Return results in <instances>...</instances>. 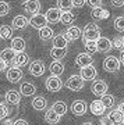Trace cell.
Listing matches in <instances>:
<instances>
[{
    "mask_svg": "<svg viewBox=\"0 0 124 125\" xmlns=\"http://www.w3.org/2000/svg\"><path fill=\"white\" fill-rule=\"evenodd\" d=\"M82 40L87 42V40H98L100 38V29L98 27L96 24H87L84 28V31H82Z\"/></svg>",
    "mask_w": 124,
    "mask_h": 125,
    "instance_id": "cell-1",
    "label": "cell"
},
{
    "mask_svg": "<svg viewBox=\"0 0 124 125\" xmlns=\"http://www.w3.org/2000/svg\"><path fill=\"white\" fill-rule=\"evenodd\" d=\"M84 82L85 81L80 75H73L66 81V86L70 90H73V92H78V90H81L84 88Z\"/></svg>",
    "mask_w": 124,
    "mask_h": 125,
    "instance_id": "cell-2",
    "label": "cell"
},
{
    "mask_svg": "<svg viewBox=\"0 0 124 125\" xmlns=\"http://www.w3.org/2000/svg\"><path fill=\"white\" fill-rule=\"evenodd\" d=\"M120 64L119 58L114 57V56H109L103 60V68L106 70L107 72H117L120 70Z\"/></svg>",
    "mask_w": 124,
    "mask_h": 125,
    "instance_id": "cell-3",
    "label": "cell"
},
{
    "mask_svg": "<svg viewBox=\"0 0 124 125\" xmlns=\"http://www.w3.org/2000/svg\"><path fill=\"white\" fill-rule=\"evenodd\" d=\"M45 85H46V89L50 90V92H57V90L62 89L63 82H62V79H60L59 76L50 75V76L48 78V79H46Z\"/></svg>",
    "mask_w": 124,
    "mask_h": 125,
    "instance_id": "cell-4",
    "label": "cell"
},
{
    "mask_svg": "<svg viewBox=\"0 0 124 125\" xmlns=\"http://www.w3.org/2000/svg\"><path fill=\"white\" fill-rule=\"evenodd\" d=\"M91 90H92L93 94L103 96V94L107 92V83L102 79H95L93 83H92V86H91Z\"/></svg>",
    "mask_w": 124,
    "mask_h": 125,
    "instance_id": "cell-5",
    "label": "cell"
},
{
    "mask_svg": "<svg viewBox=\"0 0 124 125\" xmlns=\"http://www.w3.org/2000/svg\"><path fill=\"white\" fill-rule=\"evenodd\" d=\"M45 64L42 60H36V61H32L31 65H29V72H31L34 76H42L45 74Z\"/></svg>",
    "mask_w": 124,
    "mask_h": 125,
    "instance_id": "cell-6",
    "label": "cell"
},
{
    "mask_svg": "<svg viewBox=\"0 0 124 125\" xmlns=\"http://www.w3.org/2000/svg\"><path fill=\"white\" fill-rule=\"evenodd\" d=\"M22 70L20 67H11L9 68V71H7V81L9 82H11V83H17L18 81L22 78Z\"/></svg>",
    "mask_w": 124,
    "mask_h": 125,
    "instance_id": "cell-7",
    "label": "cell"
},
{
    "mask_svg": "<svg viewBox=\"0 0 124 125\" xmlns=\"http://www.w3.org/2000/svg\"><path fill=\"white\" fill-rule=\"evenodd\" d=\"M45 17H46V21L49 24H56L60 21V17H62V11L57 9V7H52V9H49L45 14Z\"/></svg>",
    "mask_w": 124,
    "mask_h": 125,
    "instance_id": "cell-8",
    "label": "cell"
},
{
    "mask_svg": "<svg viewBox=\"0 0 124 125\" xmlns=\"http://www.w3.org/2000/svg\"><path fill=\"white\" fill-rule=\"evenodd\" d=\"M96 75H98V71H96V68L93 67V65H88V67L81 68L80 76L84 81H95Z\"/></svg>",
    "mask_w": 124,
    "mask_h": 125,
    "instance_id": "cell-9",
    "label": "cell"
},
{
    "mask_svg": "<svg viewBox=\"0 0 124 125\" xmlns=\"http://www.w3.org/2000/svg\"><path fill=\"white\" fill-rule=\"evenodd\" d=\"M22 7H24V10H25L27 13L35 15V14L39 13L40 3H39V0H27V1H24Z\"/></svg>",
    "mask_w": 124,
    "mask_h": 125,
    "instance_id": "cell-10",
    "label": "cell"
},
{
    "mask_svg": "<svg viewBox=\"0 0 124 125\" xmlns=\"http://www.w3.org/2000/svg\"><path fill=\"white\" fill-rule=\"evenodd\" d=\"M96 46H98V52H100V53H107V52H110L112 47H113V42L110 39H107V38H99L96 40Z\"/></svg>",
    "mask_w": 124,
    "mask_h": 125,
    "instance_id": "cell-11",
    "label": "cell"
},
{
    "mask_svg": "<svg viewBox=\"0 0 124 125\" xmlns=\"http://www.w3.org/2000/svg\"><path fill=\"white\" fill-rule=\"evenodd\" d=\"M88 110V106L87 103L82 102V100H75V102L71 104V111L74 115H84Z\"/></svg>",
    "mask_w": 124,
    "mask_h": 125,
    "instance_id": "cell-12",
    "label": "cell"
},
{
    "mask_svg": "<svg viewBox=\"0 0 124 125\" xmlns=\"http://www.w3.org/2000/svg\"><path fill=\"white\" fill-rule=\"evenodd\" d=\"M46 24H48V21H46V17H45L43 14H35V15H32L31 20H29V25L34 28H38V29H40V28L46 27Z\"/></svg>",
    "mask_w": 124,
    "mask_h": 125,
    "instance_id": "cell-13",
    "label": "cell"
},
{
    "mask_svg": "<svg viewBox=\"0 0 124 125\" xmlns=\"http://www.w3.org/2000/svg\"><path fill=\"white\" fill-rule=\"evenodd\" d=\"M92 57L89 53H80L75 58V64L78 65L80 68H84V67H88V65H92Z\"/></svg>",
    "mask_w": 124,
    "mask_h": 125,
    "instance_id": "cell-14",
    "label": "cell"
},
{
    "mask_svg": "<svg viewBox=\"0 0 124 125\" xmlns=\"http://www.w3.org/2000/svg\"><path fill=\"white\" fill-rule=\"evenodd\" d=\"M81 35H82V32H81V29L78 27H70L66 31V33H64V38L67 39V42H70V40L80 39Z\"/></svg>",
    "mask_w": 124,
    "mask_h": 125,
    "instance_id": "cell-15",
    "label": "cell"
},
{
    "mask_svg": "<svg viewBox=\"0 0 124 125\" xmlns=\"http://www.w3.org/2000/svg\"><path fill=\"white\" fill-rule=\"evenodd\" d=\"M89 108H91V113H92L93 115H103L105 111H106V107L103 106V103L100 100H93L91 103Z\"/></svg>",
    "mask_w": 124,
    "mask_h": 125,
    "instance_id": "cell-16",
    "label": "cell"
},
{
    "mask_svg": "<svg viewBox=\"0 0 124 125\" xmlns=\"http://www.w3.org/2000/svg\"><path fill=\"white\" fill-rule=\"evenodd\" d=\"M14 65L15 67H25L28 62H29V57H28V54L25 52H21V53H17L15 54V57H14Z\"/></svg>",
    "mask_w": 124,
    "mask_h": 125,
    "instance_id": "cell-17",
    "label": "cell"
},
{
    "mask_svg": "<svg viewBox=\"0 0 124 125\" xmlns=\"http://www.w3.org/2000/svg\"><path fill=\"white\" fill-rule=\"evenodd\" d=\"M93 20H98V21H100V20H106L109 18L110 13L107 11L106 9H103V7H96V9H92V13H91Z\"/></svg>",
    "mask_w": 124,
    "mask_h": 125,
    "instance_id": "cell-18",
    "label": "cell"
},
{
    "mask_svg": "<svg viewBox=\"0 0 124 125\" xmlns=\"http://www.w3.org/2000/svg\"><path fill=\"white\" fill-rule=\"evenodd\" d=\"M35 92H36V88L31 82H24L20 86V93L22 96H32V94H35Z\"/></svg>",
    "mask_w": 124,
    "mask_h": 125,
    "instance_id": "cell-19",
    "label": "cell"
},
{
    "mask_svg": "<svg viewBox=\"0 0 124 125\" xmlns=\"http://www.w3.org/2000/svg\"><path fill=\"white\" fill-rule=\"evenodd\" d=\"M25 40L22 39L21 36H17V38H14L13 40H11V49L15 52V53H21V52H24L25 50Z\"/></svg>",
    "mask_w": 124,
    "mask_h": 125,
    "instance_id": "cell-20",
    "label": "cell"
},
{
    "mask_svg": "<svg viewBox=\"0 0 124 125\" xmlns=\"http://www.w3.org/2000/svg\"><path fill=\"white\" fill-rule=\"evenodd\" d=\"M28 24H29V20H28L27 17H24V15H17V17H14V20H13V28L14 29H24Z\"/></svg>",
    "mask_w": 124,
    "mask_h": 125,
    "instance_id": "cell-21",
    "label": "cell"
},
{
    "mask_svg": "<svg viewBox=\"0 0 124 125\" xmlns=\"http://www.w3.org/2000/svg\"><path fill=\"white\" fill-rule=\"evenodd\" d=\"M49 71L52 72V75H54V76L62 75L63 72H64V64L60 61H53L49 65Z\"/></svg>",
    "mask_w": 124,
    "mask_h": 125,
    "instance_id": "cell-22",
    "label": "cell"
},
{
    "mask_svg": "<svg viewBox=\"0 0 124 125\" xmlns=\"http://www.w3.org/2000/svg\"><path fill=\"white\" fill-rule=\"evenodd\" d=\"M15 54H17V53H15L11 47H7V49L1 50V53H0V58H1V60H4V61L9 64V62H13L14 61Z\"/></svg>",
    "mask_w": 124,
    "mask_h": 125,
    "instance_id": "cell-23",
    "label": "cell"
},
{
    "mask_svg": "<svg viewBox=\"0 0 124 125\" xmlns=\"http://www.w3.org/2000/svg\"><path fill=\"white\" fill-rule=\"evenodd\" d=\"M6 100L10 104H18L21 102V93H18L17 90H9L6 93Z\"/></svg>",
    "mask_w": 124,
    "mask_h": 125,
    "instance_id": "cell-24",
    "label": "cell"
},
{
    "mask_svg": "<svg viewBox=\"0 0 124 125\" xmlns=\"http://www.w3.org/2000/svg\"><path fill=\"white\" fill-rule=\"evenodd\" d=\"M45 121L48 122V124H57L59 121H60V115L54 113L53 108H49L48 111L45 113Z\"/></svg>",
    "mask_w": 124,
    "mask_h": 125,
    "instance_id": "cell-25",
    "label": "cell"
},
{
    "mask_svg": "<svg viewBox=\"0 0 124 125\" xmlns=\"http://www.w3.org/2000/svg\"><path fill=\"white\" fill-rule=\"evenodd\" d=\"M107 117L112 120V122L114 125L117 124H123V120H124V115H123V113L120 111L119 108L117 110H113V111H110L109 114H107Z\"/></svg>",
    "mask_w": 124,
    "mask_h": 125,
    "instance_id": "cell-26",
    "label": "cell"
},
{
    "mask_svg": "<svg viewBox=\"0 0 124 125\" xmlns=\"http://www.w3.org/2000/svg\"><path fill=\"white\" fill-rule=\"evenodd\" d=\"M67 39L64 38L63 33L60 35L53 36V47H57V49H67Z\"/></svg>",
    "mask_w": 124,
    "mask_h": 125,
    "instance_id": "cell-27",
    "label": "cell"
},
{
    "mask_svg": "<svg viewBox=\"0 0 124 125\" xmlns=\"http://www.w3.org/2000/svg\"><path fill=\"white\" fill-rule=\"evenodd\" d=\"M46 106H48V102H46V99L42 97V96H38V97H35L32 100V107L35 108V110H38V111L45 110Z\"/></svg>",
    "mask_w": 124,
    "mask_h": 125,
    "instance_id": "cell-28",
    "label": "cell"
},
{
    "mask_svg": "<svg viewBox=\"0 0 124 125\" xmlns=\"http://www.w3.org/2000/svg\"><path fill=\"white\" fill-rule=\"evenodd\" d=\"M53 35H54V32H53V29L50 27H43V28H40L39 29V38L42 40H48V39H52L53 38Z\"/></svg>",
    "mask_w": 124,
    "mask_h": 125,
    "instance_id": "cell-29",
    "label": "cell"
},
{
    "mask_svg": "<svg viewBox=\"0 0 124 125\" xmlns=\"http://www.w3.org/2000/svg\"><path fill=\"white\" fill-rule=\"evenodd\" d=\"M73 7H74V4H73V0H57V9L60 10L62 13L70 11Z\"/></svg>",
    "mask_w": 124,
    "mask_h": 125,
    "instance_id": "cell-30",
    "label": "cell"
},
{
    "mask_svg": "<svg viewBox=\"0 0 124 125\" xmlns=\"http://www.w3.org/2000/svg\"><path fill=\"white\" fill-rule=\"evenodd\" d=\"M66 54H67V49H57V47H52V50H50V56H52L56 61L62 60L63 57H66Z\"/></svg>",
    "mask_w": 124,
    "mask_h": 125,
    "instance_id": "cell-31",
    "label": "cell"
},
{
    "mask_svg": "<svg viewBox=\"0 0 124 125\" xmlns=\"http://www.w3.org/2000/svg\"><path fill=\"white\" fill-rule=\"evenodd\" d=\"M52 108H53L54 113H56V114H59L60 117H63L67 113V104L64 102H56L53 104V107H52Z\"/></svg>",
    "mask_w": 124,
    "mask_h": 125,
    "instance_id": "cell-32",
    "label": "cell"
},
{
    "mask_svg": "<svg viewBox=\"0 0 124 125\" xmlns=\"http://www.w3.org/2000/svg\"><path fill=\"white\" fill-rule=\"evenodd\" d=\"M11 36H13V28L9 25L0 27V39H10Z\"/></svg>",
    "mask_w": 124,
    "mask_h": 125,
    "instance_id": "cell-33",
    "label": "cell"
},
{
    "mask_svg": "<svg viewBox=\"0 0 124 125\" xmlns=\"http://www.w3.org/2000/svg\"><path fill=\"white\" fill-rule=\"evenodd\" d=\"M74 14L71 13V11H66V13H62V17H60V22H63L64 25H70V24L74 22Z\"/></svg>",
    "mask_w": 124,
    "mask_h": 125,
    "instance_id": "cell-34",
    "label": "cell"
},
{
    "mask_svg": "<svg viewBox=\"0 0 124 125\" xmlns=\"http://www.w3.org/2000/svg\"><path fill=\"white\" fill-rule=\"evenodd\" d=\"M100 102L103 103V106L106 108H110V107H113V104H114V97L112 96V94H103L102 96V99H100Z\"/></svg>",
    "mask_w": 124,
    "mask_h": 125,
    "instance_id": "cell-35",
    "label": "cell"
},
{
    "mask_svg": "<svg viewBox=\"0 0 124 125\" xmlns=\"http://www.w3.org/2000/svg\"><path fill=\"white\" fill-rule=\"evenodd\" d=\"M85 49L88 50V53H95L98 52V46H96V40H87L84 42Z\"/></svg>",
    "mask_w": 124,
    "mask_h": 125,
    "instance_id": "cell-36",
    "label": "cell"
},
{
    "mask_svg": "<svg viewBox=\"0 0 124 125\" xmlns=\"http://www.w3.org/2000/svg\"><path fill=\"white\" fill-rule=\"evenodd\" d=\"M114 28H116V31L124 32V15H121V17H117V18L114 20Z\"/></svg>",
    "mask_w": 124,
    "mask_h": 125,
    "instance_id": "cell-37",
    "label": "cell"
},
{
    "mask_svg": "<svg viewBox=\"0 0 124 125\" xmlns=\"http://www.w3.org/2000/svg\"><path fill=\"white\" fill-rule=\"evenodd\" d=\"M10 11V4L6 3V1H0V17L3 15H7Z\"/></svg>",
    "mask_w": 124,
    "mask_h": 125,
    "instance_id": "cell-38",
    "label": "cell"
},
{
    "mask_svg": "<svg viewBox=\"0 0 124 125\" xmlns=\"http://www.w3.org/2000/svg\"><path fill=\"white\" fill-rule=\"evenodd\" d=\"M9 115V108L4 103H0V120H4Z\"/></svg>",
    "mask_w": 124,
    "mask_h": 125,
    "instance_id": "cell-39",
    "label": "cell"
},
{
    "mask_svg": "<svg viewBox=\"0 0 124 125\" xmlns=\"http://www.w3.org/2000/svg\"><path fill=\"white\" fill-rule=\"evenodd\" d=\"M113 46H114L116 49H124L123 46V38H114V40H113Z\"/></svg>",
    "mask_w": 124,
    "mask_h": 125,
    "instance_id": "cell-40",
    "label": "cell"
},
{
    "mask_svg": "<svg viewBox=\"0 0 124 125\" xmlns=\"http://www.w3.org/2000/svg\"><path fill=\"white\" fill-rule=\"evenodd\" d=\"M87 3H88L92 9H96V7H102V0H87Z\"/></svg>",
    "mask_w": 124,
    "mask_h": 125,
    "instance_id": "cell-41",
    "label": "cell"
},
{
    "mask_svg": "<svg viewBox=\"0 0 124 125\" xmlns=\"http://www.w3.org/2000/svg\"><path fill=\"white\" fill-rule=\"evenodd\" d=\"M110 3L113 7H123L124 6V0H110Z\"/></svg>",
    "mask_w": 124,
    "mask_h": 125,
    "instance_id": "cell-42",
    "label": "cell"
},
{
    "mask_svg": "<svg viewBox=\"0 0 124 125\" xmlns=\"http://www.w3.org/2000/svg\"><path fill=\"white\" fill-rule=\"evenodd\" d=\"M100 122H102V125H114L107 115L106 117H102V118H100Z\"/></svg>",
    "mask_w": 124,
    "mask_h": 125,
    "instance_id": "cell-43",
    "label": "cell"
},
{
    "mask_svg": "<svg viewBox=\"0 0 124 125\" xmlns=\"http://www.w3.org/2000/svg\"><path fill=\"white\" fill-rule=\"evenodd\" d=\"M85 1L87 0H73V4H74V7H82L85 4Z\"/></svg>",
    "mask_w": 124,
    "mask_h": 125,
    "instance_id": "cell-44",
    "label": "cell"
},
{
    "mask_svg": "<svg viewBox=\"0 0 124 125\" xmlns=\"http://www.w3.org/2000/svg\"><path fill=\"white\" fill-rule=\"evenodd\" d=\"M6 68H7V62H6L4 60H1V58H0V72L6 71Z\"/></svg>",
    "mask_w": 124,
    "mask_h": 125,
    "instance_id": "cell-45",
    "label": "cell"
},
{
    "mask_svg": "<svg viewBox=\"0 0 124 125\" xmlns=\"http://www.w3.org/2000/svg\"><path fill=\"white\" fill-rule=\"evenodd\" d=\"M13 125H28V122L25 120H17V121H14Z\"/></svg>",
    "mask_w": 124,
    "mask_h": 125,
    "instance_id": "cell-46",
    "label": "cell"
},
{
    "mask_svg": "<svg viewBox=\"0 0 124 125\" xmlns=\"http://www.w3.org/2000/svg\"><path fill=\"white\" fill-rule=\"evenodd\" d=\"M119 110L123 113V115H124V102H121V103L119 104Z\"/></svg>",
    "mask_w": 124,
    "mask_h": 125,
    "instance_id": "cell-47",
    "label": "cell"
},
{
    "mask_svg": "<svg viewBox=\"0 0 124 125\" xmlns=\"http://www.w3.org/2000/svg\"><path fill=\"white\" fill-rule=\"evenodd\" d=\"M120 62H121V64L124 65V50L121 52V58H120Z\"/></svg>",
    "mask_w": 124,
    "mask_h": 125,
    "instance_id": "cell-48",
    "label": "cell"
},
{
    "mask_svg": "<svg viewBox=\"0 0 124 125\" xmlns=\"http://www.w3.org/2000/svg\"><path fill=\"white\" fill-rule=\"evenodd\" d=\"M82 125H93V124H92V122H84Z\"/></svg>",
    "mask_w": 124,
    "mask_h": 125,
    "instance_id": "cell-49",
    "label": "cell"
},
{
    "mask_svg": "<svg viewBox=\"0 0 124 125\" xmlns=\"http://www.w3.org/2000/svg\"><path fill=\"white\" fill-rule=\"evenodd\" d=\"M123 46H124V36H123Z\"/></svg>",
    "mask_w": 124,
    "mask_h": 125,
    "instance_id": "cell-50",
    "label": "cell"
},
{
    "mask_svg": "<svg viewBox=\"0 0 124 125\" xmlns=\"http://www.w3.org/2000/svg\"><path fill=\"white\" fill-rule=\"evenodd\" d=\"M123 125H124V120H123Z\"/></svg>",
    "mask_w": 124,
    "mask_h": 125,
    "instance_id": "cell-51",
    "label": "cell"
},
{
    "mask_svg": "<svg viewBox=\"0 0 124 125\" xmlns=\"http://www.w3.org/2000/svg\"><path fill=\"white\" fill-rule=\"evenodd\" d=\"M3 125H7V124H3Z\"/></svg>",
    "mask_w": 124,
    "mask_h": 125,
    "instance_id": "cell-52",
    "label": "cell"
}]
</instances>
